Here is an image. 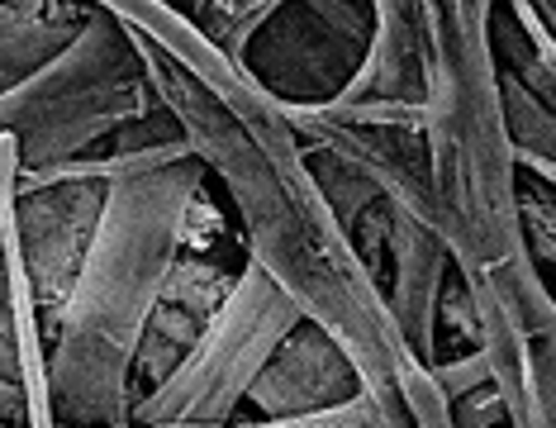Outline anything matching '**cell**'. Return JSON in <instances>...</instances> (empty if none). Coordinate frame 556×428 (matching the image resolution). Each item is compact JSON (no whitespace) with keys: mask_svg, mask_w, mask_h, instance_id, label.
Listing matches in <instances>:
<instances>
[]
</instances>
